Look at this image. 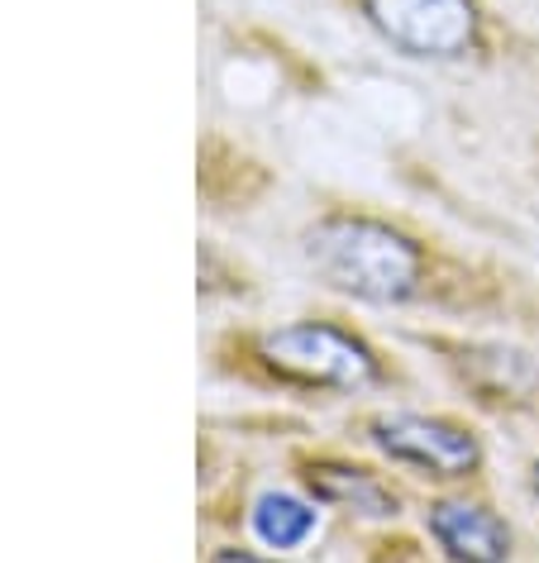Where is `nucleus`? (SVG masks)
Wrapping results in <instances>:
<instances>
[{
    "instance_id": "obj_7",
    "label": "nucleus",
    "mask_w": 539,
    "mask_h": 563,
    "mask_svg": "<svg viewBox=\"0 0 539 563\" xmlns=\"http://www.w3.org/2000/svg\"><path fill=\"white\" fill-rule=\"evenodd\" d=\"M310 526H316V511H310L306 501L287 497V492H267L258 501V511H253V530H258V540H267L273 549H292L301 544Z\"/></svg>"
},
{
    "instance_id": "obj_9",
    "label": "nucleus",
    "mask_w": 539,
    "mask_h": 563,
    "mask_svg": "<svg viewBox=\"0 0 539 563\" xmlns=\"http://www.w3.org/2000/svg\"><path fill=\"white\" fill-rule=\"evenodd\" d=\"M535 487H539V463H535Z\"/></svg>"
},
{
    "instance_id": "obj_5",
    "label": "nucleus",
    "mask_w": 539,
    "mask_h": 563,
    "mask_svg": "<svg viewBox=\"0 0 539 563\" xmlns=\"http://www.w3.org/2000/svg\"><path fill=\"white\" fill-rule=\"evenodd\" d=\"M430 530L453 563H502L510 549V530L487 506H473V501L430 506Z\"/></svg>"
},
{
    "instance_id": "obj_4",
    "label": "nucleus",
    "mask_w": 539,
    "mask_h": 563,
    "mask_svg": "<svg viewBox=\"0 0 539 563\" xmlns=\"http://www.w3.org/2000/svg\"><path fill=\"white\" fill-rule=\"evenodd\" d=\"M373 440L382 454L410 463L420 473L435 477H468L482 463L477 440L449 420H430V416H387L373 426Z\"/></svg>"
},
{
    "instance_id": "obj_8",
    "label": "nucleus",
    "mask_w": 539,
    "mask_h": 563,
    "mask_svg": "<svg viewBox=\"0 0 539 563\" xmlns=\"http://www.w3.org/2000/svg\"><path fill=\"white\" fill-rule=\"evenodd\" d=\"M216 563H258V559H249V554H220Z\"/></svg>"
},
{
    "instance_id": "obj_3",
    "label": "nucleus",
    "mask_w": 539,
    "mask_h": 563,
    "mask_svg": "<svg viewBox=\"0 0 539 563\" xmlns=\"http://www.w3.org/2000/svg\"><path fill=\"white\" fill-rule=\"evenodd\" d=\"M363 15L416 58H459L477 38L473 0H363Z\"/></svg>"
},
{
    "instance_id": "obj_1",
    "label": "nucleus",
    "mask_w": 539,
    "mask_h": 563,
    "mask_svg": "<svg viewBox=\"0 0 539 563\" xmlns=\"http://www.w3.org/2000/svg\"><path fill=\"white\" fill-rule=\"evenodd\" d=\"M306 258L330 287L382 306L416 297L425 273L420 249L406 234L363 216H330L306 230Z\"/></svg>"
},
{
    "instance_id": "obj_6",
    "label": "nucleus",
    "mask_w": 539,
    "mask_h": 563,
    "mask_svg": "<svg viewBox=\"0 0 539 563\" xmlns=\"http://www.w3.org/2000/svg\"><path fill=\"white\" fill-rule=\"evenodd\" d=\"M310 487H316L324 501L353 506V511H367V516H392L396 511L392 492L382 487L373 473H359V468H316L310 473Z\"/></svg>"
},
{
    "instance_id": "obj_2",
    "label": "nucleus",
    "mask_w": 539,
    "mask_h": 563,
    "mask_svg": "<svg viewBox=\"0 0 539 563\" xmlns=\"http://www.w3.org/2000/svg\"><path fill=\"white\" fill-rule=\"evenodd\" d=\"M258 349L282 377L306 387H363L377 373L373 354L334 325H287L263 334Z\"/></svg>"
}]
</instances>
